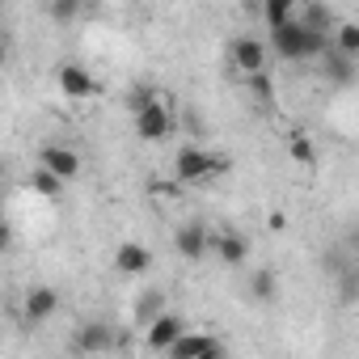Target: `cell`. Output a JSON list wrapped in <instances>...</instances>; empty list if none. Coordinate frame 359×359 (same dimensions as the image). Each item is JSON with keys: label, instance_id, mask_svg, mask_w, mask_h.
<instances>
[{"label": "cell", "instance_id": "obj_1", "mask_svg": "<svg viewBox=\"0 0 359 359\" xmlns=\"http://www.w3.org/2000/svg\"><path fill=\"white\" fill-rule=\"evenodd\" d=\"M325 47H330L325 34H317V30H309L300 18H292L287 26L271 30V47H266V51H275V55L287 60V64H300V60H321Z\"/></svg>", "mask_w": 359, "mask_h": 359}, {"label": "cell", "instance_id": "obj_2", "mask_svg": "<svg viewBox=\"0 0 359 359\" xmlns=\"http://www.w3.org/2000/svg\"><path fill=\"white\" fill-rule=\"evenodd\" d=\"M220 173H229V156L208 152L199 144L177 148V156H173V177L177 182H212V177H220Z\"/></svg>", "mask_w": 359, "mask_h": 359}, {"label": "cell", "instance_id": "obj_3", "mask_svg": "<svg viewBox=\"0 0 359 359\" xmlns=\"http://www.w3.org/2000/svg\"><path fill=\"white\" fill-rule=\"evenodd\" d=\"M229 55H233V68H237L241 76H262L271 51H266V43H262L258 34H237L233 47H229Z\"/></svg>", "mask_w": 359, "mask_h": 359}, {"label": "cell", "instance_id": "obj_4", "mask_svg": "<svg viewBox=\"0 0 359 359\" xmlns=\"http://www.w3.org/2000/svg\"><path fill=\"white\" fill-rule=\"evenodd\" d=\"M135 135H140L144 144H161V140L173 135V114H169V106H165L161 97L148 102V106L135 114Z\"/></svg>", "mask_w": 359, "mask_h": 359}, {"label": "cell", "instance_id": "obj_5", "mask_svg": "<svg viewBox=\"0 0 359 359\" xmlns=\"http://www.w3.org/2000/svg\"><path fill=\"white\" fill-rule=\"evenodd\" d=\"M55 81H60V93H64L68 102H85V97L97 93V81H93V72H89L85 64H60Z\"/></svg>", "mask_w": 359, "mask_h": 359}, {"label": "cell", "instance_id": "obj_6", "mask_svg": "<svg viewBox=\"0 0 359 359\" xmlns=\"http://www.w3.org/2000/svg\"><path fill=\"white\" fill-rule=\"evenodd\" d=\"M182 334H187V321L177 317V313H161V317H152V321L144 325V342H148V351H169Z\"/></svg>", "mask_w": 359, "mask_h": 359}, {"label": "cell", "instance_id": "obj_7", "mask_svg": "<svg viewBox=\"0 0 359 359\" xmlns=\"http://www.w3.org/2000/svg\"><path fill=\"white\" fill-rule=\"evenodd\" d=\"M39 169H47L51 177H60V182H72L81 173V152H72L64 144H47L43 156H39Z\"/></svg>", "mask_w": 359, "mask_h": 359}, {"label": "cell", "instance_id": "obj_8", "mask_svg": "<svg viewBox=\"0 0 359 359\" xmlns=\"http://www.w3.org/2000/svg\"><path fill=\"white\" fill-rule=\"evenodd\" d=\"M173 250L182 254L187 262H199V258L212 250V233H208L203 224H182V229L173 233Z\"/></svg>", "mask_w": 359, "mask_h": 359}, {"label": "cell", "instance_id": "obj_9", "mask_svg": "<svg viewBox=\"0 0 359 359\" xmlns=\"http://www.w3.org/2000/svg\"><path fill=\"white\" fill-rule=\"evenodd\" d=\"M212 254H216L224 266H241V262L250 258V241H245L237 229H220V233H212Z\"/></svg>", "mask_w": 359, "mask_h": 359}, {"label": "cell", "instance_id": "obj_10", "mask_svg": "<svg viewBox=\"0 0 359 359\" xmlns=\"http://www.w3.org/2000/svg\"><path fill=\"white\" fill-rule=\"evenodd\" d=\"M55 309H60V292L55 287H30L26 296H22V317L26 321H51L55 317Z\"/></svg>", "mask_w": 359, "mask_h": 359}, {"label": "cell", "instance_id": "obj_11", "mask_svg": "<svg viewBox=\"0 0 359 359\" xmlns=\"http://www.w3.org/2000/svg\"><path fill=\"white\" fill-rule=\"evenodd\" d=\"M114 271L118 275H144V271H152V250L140 245V241H123L114 250Z\"/></svg>", "mask_w": 359, "mask_h": 359}, {"label": "cell", "instance_id": "obj_12", "mask_svg": "<svg viewBox=\"0 0 359 359\" xmlns=\"http://www.w3.org/2000/svg\"><path fill=\"white\" fill-rule=\"evenodd\" d=\"M72 338H76V351H85V355H102L114 346V330L106 321H85Z\"/></svg>", "mask_w": 359, "mask_h": 359}, {"label": "cell", "instance_id": "obj_13", "mask_svg": "<svg viewBox=\"0 0 359 359\" xmlns=\"http://www.w3.org/2000/svg\"><path fill=\"white\" fill-rule=\"evenodd\" d=\"M216 342H220L216 334H203V330H187V334L177 338V342H173L165 355H169V359H195V355H203V351H208V346H216Z\"/></svg>", "mask_w": 359, "mask_h": 359}, {"label": "cell", "instance_id": "obj_14", "mask_svg": "<svg viewBox=\"0 0 359 359\" xmlns=\"http://www.w3.org/2000/svg\"><path fill=\"white\" fill-rule=\"evenodd\" d=\"M321 68H325V76H330L334 85H351V81H355V60L338 55L334 47H325V51H321Z\"/></svg>", "mask_w": 359, "mask_h": 359}, {"label": "cell", "instance_id": "obj_15", "mask_svg": "<svg viewBox=\"0 0 359 359\" xmlns=\"http://www.w3.org/2000/svg\"><path fill=\"white\" fill-rule=\"evenodd\" d=\"M262 18H266L271 30H279V26H287V22L296 18V5H292V0H266V5H262Z\"/></svg>", "mask_w": 359, "mask_h": 359}, {"label": "cell", "instance_id": "obj_16", "mask_svg": "<svg viewBox=\"0 0 359 359\" xmlns=\"http://www.w3.org/2000/svg\"><path fill=\"white\" fill-rule=\"evenodd\" d=\"M334 51L346 55V60L359 55V26H355V22H342V26H338V34H334Z\"/></svg>", "mask_w": 359, "mask_h": 359}, {"label": "cell", "instance_id": "obj_17", "mask_svg": "<svg viewBox=\"0 0 359 359\" xmlns=\"http://www.w3.org/2000/svg\"><path fill=\"white\" fill-rule=\"evenodd\" d=\"M30 187H34V195H43V199H60V191H64V182H60V177H51L47 169H34Z\"/></svg>", "mask_w": 359, "mask_h": 359}, {"label": "cell", "instance_id": "obj_18", "mask_svg": "<svg viewBox=\"0 0 359 359\" xmlns=\"http://www.w3.org/2000/svg\"><path fill=\"white\" fill-rule=\"evenodd\" d=\"M250 296H254V300H271V296H275V275H271L266 266L250 275Z\"/></svg>", "mask_w": 359, "mask_h": 359}, {"label": "cell", "instance_id": "obj_19", "mask_svg": "<svg viewBox=\"0 0 359 359\" xmlns=\"http://www.w3.org/2000/svg\"><path fill=\"white\" fill-rule=\"evenodd\" d=\"M161 313H165V296H161V292H144V296H140V321L148 325V321L161 317Z\"/></svg>", "mask_w": 359, "mask_h": 359}, {"label": "cell", "instance_id": "obj_20", "mask_svg": "<svg viewBox=\"0 0 359 359\" xmlns=\"http://www.w3.org/2000/svg\"><path fill=\"white\" fill-rule=\"evenodd\" d=\"M76 13H81L76 0H55V5H47V18H51V22H72Z\"/></svg>", "mask_w": 359, "mask_h": 359}, {"label": "cell", "instance_id": "obj_21", "mask_svg": "<svg viewBox=\"0 0 359 359\" xmlns=\"http://www.w3.org/2000/svg\"><path fill=\"white\" fill-rule=\"evenodd\" d=\"M287 152H292V156H296L300 165H313V144H309V140H304L300 131H296V135L287 140Z\"/></svg>", "mask_w": 359, "mask_h": 359}, {"label": "cell", "instance_id": "obj_22", "mask_svg": "<svg viewBox=\"0 0 359 359\" xmlns=\"http://www.w3.org/2000/svg\"><path fill=\"white\" fill-rule=\"evenodd\" d=\"M250 85H254V97H258V106H271V102H275V89H271L266 72H262V76H250Z\"/></svg>", "mask_w": 359, "mask_h": 359}, {"label": "cell", "instance_id": "obj_23", "mask_svg": "<svg viewBox=\"0 0 359 359\" xmlns=\"http://www.w3.org/2000/svg\"><path fill=\"white\" fill-rule=\"evenodd\" d=\"M148 102H156V89H148V85H144V89H135V93L127 97V110H131V114H140Z\"/></svg>", "mask_w": 359, "mask_h": 359}, {"label": "cell", "instance_id": "obj_24", "mask_svg": "<svg viewBox=\"0 0 359 359\" xmlns=\"http://www.w3.org/2000/svg\"><path fill=\"white\" fill-rule=\"evenodd\" d=\"M195 359H224V346L216 342V346H208V351H203V355H195Z\"/></svg>", "mask_w": 359, "mask_h": 359}, {"label": "cell", "instance_id": "obj_25", "mask_svg": "<svg viewBox=\"0 0 359 359\" xmlns=\"http://www.w3.org/2000/svg\"><path fill=\"white\" fill-rule=\"evenodd\" d=\"M9 241H13V233H9V224L0 220V250H9Z\"/></svg>", "mask_w": 359, "mask_h": 359}, {"label": "cell", "instance_id": "obj_26", "mask_svg": "<svg viewBox=\"0 0 359 359\" xmlns=\"http://www.w3.org/2000/svg\"><path fill=\"white\" fill-rule=\"evenodd\" d=\"M0 60H5V43H0Z\"/></svg>", "mask_w": 359, "mask_h": 359}]
</instances>
